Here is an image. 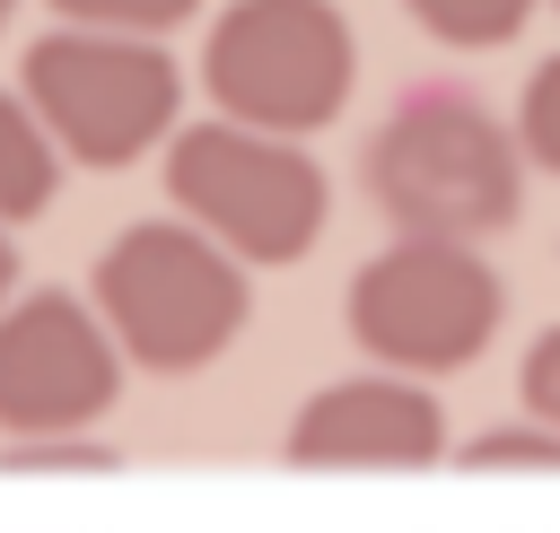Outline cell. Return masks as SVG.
<instances>
[{
	"mask_svg": "<svg viewBox=\"0 0 560 533\" xmlns=\"http://www.w3.org/2000/svg\"><path fill=\"white\" fill-rule=\"evenodd\" d=\"M402 9L420 17V35H438V44H455V52L516 44L525 17H534V0H402Z\"/></svg>",
	"mask_w": 560,
	"mask_h": 533,
	"instance_id": "10",
	"label": "cell"
},
{
	"mask_svg": "<svg viewBox=\"0 0 560 533\" xmlns=\"http://www.w3.org/2000/svg\"><path fill=\"white\" fill-rule=\"evenodd\" d=\"M359 175H368L376 218L394 236H429V245H481L525 210L516 131L464 87H411L368 131Z\"/></svg>",
	"mask_w": 560,
	"mask_h": 533,
	"instance_id": "1",
	"label": "cell"
},
{
	"mask_svg": "<svg viewBox=\"0 0 560 533\" xmlns=\"http://www.w3.org/2000/svg\"><path fill=\"white\" fill-rule=\"evenodd\" d=\"M122 454H114V437L105 428H88V437H9L0 446V472H114Z\"/></svg>",
	"mask_w": 560,
	"mask_h": 533,
	"instance_id": "14",
	"label": "cell"
},
{
	"mask_svg": "<svg viewBox=\"0 0 560 533\" xmlns=\"http://www.w3.org/2000/svg\"><path fill=\"white\" fill-rule=\"evenodd\" d=\"M61 192V149L44 140V122L26 114L18 87H0V227H26L44 218Z\"/></svg>",
	"mask_w": 560,
	"mask_h": 533,
	"instance_id": "9",
	"label": "cell"
},
{
	"mask_svg": "<svg viewBox=\"0 0 560 533\" xmlns=\"http://www.w3.org/2000/svg\"><path fill=\"white\" fill-rule=\"evenodd\" d=\"M350 341L385 367V376H455L490 350L508 288L472 245H429V236H394L385 253H368L350 271Z\"/></svg>",
	"mask_w": 560,
	"mask_h": 533,
	"instance_id": "6",
	"label": "cell"
},
{
	"mask_svg": "<svg viewBox=\"0 0 560 533\" xmlns=\"http://www.w3.org/2000/svg\"><path fill=\"white\" fill-rule=\"evenodd\" d=\"M166 201L184 227H201L245 271L298 262L332 218V183L306 157V140H271L219 114L166 131Z\"/></svg>",
	"mask_w": 560,
	"mask_h": 533,
	"instance_id": "3",
	"label": "cell"
},
{
	"mask_svg": "<svg viewBox=\"0 0 560 533\" xmlns=\"http://www.w3.org/2000/svg\"><path fill=\"white\" fill-rule=\"evenodd\" d=\"M88 306H96L105 341L122 350V367L192 376V367L228 358L236 332L254 323V280H245V262H228L201 227H184L166 210V218H131L96 253Z\"/></svg>",
	"mask_w": 560,
	"mask_h": 533,
	"instance_id": "2",
	"label": "cell"
},
{
	"mask_svg": "<svg viewBox=\"0 0 560 533\" xmlns=\"http://www.w3.org/2000/svg\"><path fill=\"white\" fill-rule=\"evenodd\" d=\"M18 297V245H9V227H0V306Z\"/></svg>",
	"mask_w": 560,
	"mask_h": 533,
	"instance_id": "16",
	"label": "cell"
},
{
	"mask_svg": "<svg viewBox=\"0 0 560 533\" xmlns=\"http://www.w3.org/2000/svg\"><path fill=\"white\" fill-rule=\"evenodd\" d=\"M18 96H26V114L44 122V140L61 157H79V166H140L149 149H166V131L184 114V70H175L166 44L52 26L18 61Z\"/></svg>",
	"mask_w": 560,
	"mask_h": 533,
	"instance_id": "5",
	"label": "cell"
},
{
	"mask_svg": "<svg viewBox=\"0 0 560 533\" xmlns=\"http://www.w3.org/2000/svg\"><path fill=\"white\" fill-rule=\"evenodd\" d=\"M516 393H525V419H542V428H560V323L525 350V367H516Z\"/></svg>",
	"mask_w": 560,
	"mask_h": 533,
	"instance_id": "15",
	"label": "cell"
},
{
	"mask_svg": "<svg viewBox=\"0 0 560 533\" xmlns=\"http://www.w3.org/2000/svg\"><path fill=\"white\" fill-rule=\"evenodd\" d=\"M122 402V350L79 288H18L0 306V446L88 437Z\"/></svg>",
	"mask_w": 560,
	"mask_h": 533,
	"instance_id": "7",
	"label": "cell"
},
{
	"mask_svg": "<svg viewBox=\"0 0 560 533\" xmlns=\"http://www.w3.org/2000/svg\"><path fill=\"white\" fill-rule=\"evenodd\" d=\"M9 17H18V0H0V35H9Z\"/></svg>",
	"mask_w": 560,
	"mask_h": 533,
	"instance_id": "17",
	"label": "cell"
},
{
	"mask_svg": "<svg viewBox=\"0 0 560 533\" xmlns=\"http://www.w3.org/2000/svg\"><path fill=\"white\" fill-rule=\"evenodd\" d=\"M61 26H88V35H140V44H158V35H175L201 0H44Z\"/></svg>",
	"mask_w": 560,
	"mask_h": 533,
	"instance_id": "12",
	"label": "cell"
},
{
	"mask_svg": "<svg viewBox=\"0 0 560 533\" xmlns=\"http://www.w3.org/2000/svg\"><path fill=\"white\" fill-rule=\"evenodd\" d=\"M455 472H560V428L542 419H508L455 446Z\"/></svg>",
	"mask_w": 560,
	"mask_h": 533,
	"instance_id": "11",
	"label": "cell"
},
{
	"mask_svg": "<svg viewBox=\"0 0 560 533\" xmlns=\"http://www.w3.org/2000/svg\"><path fill=\"white\" fill-rule=\"evenodd\" d=\"M289 472H429L446 463V411L420 376H332L280 428Z\"/></svg>",
	"mask_w": 560,
	"mask_h": 533,
	"instance_id": "8",
	"label": "cell"
},
{
	"mask_svg": "<svg viewBox=\"0 0 560 533\" xmlns=\"http://www.w3.org/2000/svg\"><path fill=\"white\" fill-rule=\"evenodd\" d=\"M516 157L542 166V175H560V52L534 61V79L516 96Z\"/></svg>",
	"mask_w": 560,
	"mask_h": 533,
	"instance_id": "13",
	"label": "cell"
},
{
	"mask_svg": "<svg viewBox=\"0 0 560 533\" xmlns=\"http://www.w3.org/2000/svg\"><path fill=\"white\" fill-rule=\"evenodd\" d=\"M201 87L219 122L306 140L359 87V35L332 0H228L201 44Z\"/></svg>",
	"mask_w": 560,
	"mask_h": 533,
	"instance_id": "4",
	"label": "cell"
}]
</instances>
